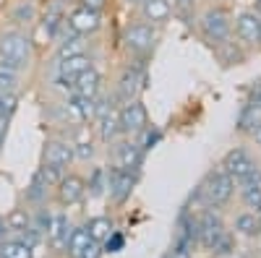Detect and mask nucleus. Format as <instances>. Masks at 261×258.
Masks as SVG:
<instances>
[{
  "mask_svg": "<svg viewBox=\"0 0 261 258\" xmlns=\"http://www.w3.org/2000/svg\"><path fill=\"white\" fill-rule=\"evenodd\" d=\"M71 222L68 217H65L63 211L53 214V224H50V232H47V238H50V245L55 250H65V245H68V238H71Z\"/></svg>",
  "mask_w": 261,
  "mask_h": 258,
  "instance_id": "20",
  "label": "nucleus"
},
{
  "mask_svg": "<svg viewBox=\"0 0 261 258\" xmlns=\"http://www.w3.org/2000/svg\"><path fill=\"white\" fill-rule=\"evenodd\" d=\"M105 172H107V196H110V201L115 206H123L139 183V172H125L115 164L105 167Z\"/></svg>",
  "mask_w": 261,
  "mask_h": 258,
  "instance_id": "7",
  "label": "nucleus"
},
{
  "mask_svg": "<svg viewBox=\"0 0 261 258\" xmlns=\"http://www.w3.org/2000/svg\"><path fill=\"white\" fill-rule=\"evenodd\" d=\"M248 102L251 104H256L258 110H261V81H256L251 89H248Z\"/></svg>",
  "mask_w": 261,
  "mask_h": 258,
  "instance_id": "42",
  "label": "nucleus"
},
{
  "mask_svg": "<svg viewBox=\"0 0 261 258\" xmlns=\"http://www.w3.org/2000/svg\"><path fill=\"white\" fill-rule=\"evenodd\" d=\"M107 3H110V0H79V6L92 8V11H105V8H107Z\"/></svg>",
  "mask_w": 261,
  "mask_h": 258,
  "instance_id": "43",
  "label": "nucleus"
},
{
  "mask_svg": "<svg viewBox=\"0 0 261 258\" xmlns=\"http://www.w3.org/2000/svg\"><path fill=\"white\" fill-rule=\"evenodd\" d=\"M32 60V39L21 29L0 32V66L24 71Z\"/></svg>",
  "mask_w": 261,
  "mask_h": 258,
  "instance_id": "2",
  "label": "nucleus"
},
{
  "mask_svg": "<svg viewBox=\"0 0 261 258\" xmlns=\"http://www.w3.org/2000/svg\"><path fill=\"white\" fill-rule=\"evenodd\" d=\"M47 193H50V185L42 180L39 172H34L32 180H29V185H27V193H24L27 204L34 206V209H37V206H45V204H47Z\"/></svg>",
  "mask_w": 261,
  "mask_h": 258,
  "instance_id": "21",
  "label": "nucleus"
},
{
  "mask_svg": "<svg viewBox=\"0 0 261 258\" xmlns=\"http://www.w3.org/2000/svg\"><path fill=\"white\" fill-rule=\"evenodd\" d=\"M232 193H235V183L230 180L227 172L220 167V169L206 172V178L201 180L199 190H196V196H199L209 209H220V206L230 204Z\"/></svg>",
  "mask_w": 261,
  "mask_h": 258,
  "instance_id": "6",
  "label": "nucleus"
},
{
  "mask_svg": "<svg viewBox=\"0 0 261 258\" xmlns=\"http://www.w3.org/2000/svg\"><path fill=\"white\" fill-rule=\"evenodd\" d=\"M97 133H99V141H105V144H113L123 136L120 133V120H118V107H110L105 115L97 118Z\"/></svg>",
  "mask_w": 261,
  "mask_h": 258,
  "instance_id": "19",
  "label": "nucleus"
},
{
  "mask_svg": "<svg viewBox=\"0 0 261 258\" xmlns=\"http://www.w3.org/2000/svg\"><path fill=\"white\" fill-rule=\"evenodd\" d=\"M256 214V219H258V230H261V211H253Z\"/></svg>",
  "mask_w": 261,
  "mask_h": 258,
  "instance_id": "49",
  "label": "nucleus"
},
{
  "mask_svg": "<svg viewBox=\"0 0 261 258\" xmlns=\"http://www.w3.org/2000/svg\"><path fill=\"white\" fill-rule=\"evenodd\" d=\"M139 8H141V18L146 21V24L157 26V29H162L167 21L172 18V6H170V0H144Z\"/></svg>",
  "mask_w": 261,
  "mask_h": 258,
  "instance_id": "16",
  "label": "nucleus"
},
{
  "mask_svg": "<svg viewBox=\"0 0 261 258\" xmlns=\"http://www.w3.org/2000/svg\"><path fill=\"white\" fill-rule=\"evenodd\" d=\"M18 78H21V71H13V68L0 66V92H16Z\"/></svg>",
  "mask_w": 261,
  "mask_h": 258,
  "instance_id": "37",
  "label": "nucleus"
},
{
  "mask_svg": "<svg viewBox=\"0 0 261 258\" xmlns=\"http://www.w3.org/2000/svg\"><path fill=\"white\" fill-rule=\"evenodd\" d=\"M92 68V58L81 52V55H71L65 60H58V86H63L65 92H73V81Z\"/></svg>",
  "mask_w": 261,
  "mask_h": 258,
  "instance_id": "14",
  "label": "nucleus"
},
{
  "mask_svg": "<svg viewBox=\"0 0 261 258\" xmlns=\"http://www.w3.org/2000/svg\"><path fill=\"white\" fill-rule=\"evenodd\" d=\"M86 196V180L76 172H65L63 180L55 185V201L60 206H76Z\"/></svg>",
  "mask_w": 261,
  "mask_h": 258,
  "instance_id": "13",
  "label": "nucleus"
},
{
  "mask_svg": "<svg viewBox=\"0 0 261 258\" xmlns=\"http://www.w3.org/2000/svg\"><path fill=\"white\" fill-rule=\"evenodd\" d=\"M123 248H125V238H123V235H120L118 230H115V232L110 235V238H107V240L102 243V250H105V253H120Z\"/></svg>",
  "mask_w": 261,
  "mask_h": 258,
  "instance_id": "39",
  "label": "nucleus"
},
{
  "mask_svg": "<svg viewBox=\"0 0 261 258\" xmlns=\"http://www.w3.org/2000/svg\"><path fill=\"white\" fill-rule=\"evenodd\" d=\"M118 120H120L123 136H136L139 131H144L149 125V110L141 99H134V102L118 107Z\"/></svg>",
  "mask_w": 261,
  "mask_h": 258,
  "instance_id": "9",
  "label": "nucleus"
},
{
  "mask_svg": "<svg viewBox=\"0 0 261 258\" xmlns=\"http://www.w3.org/2000/svg\"><path fill=\"white\" fill-rule=\"evenodd\" d=\"M157 42H160V29L146 24V21H130L123 29V50L128 52V58L149 60L154 55Z\"/></svg>",
  "mask_w": 261,
  "mask_h": 258,
  "instance_id": "1",
  "label": "nucleus"
},
{
  "mask_svg": "<svg viewBox=\"0 0 261 258\" xmlns=\"http://www.w3.org/2000/svg\"><path fill=\"white\" fill-rule=\"evenodd\" d=\"M212 250H214L217 255H227V253L232 250V235H230V232H225V235H222V238H220V240H217V245H214Z\"/></svg>",
  "mask_w": 261,
  "mask_h": 258,
  "instance_id": "40",
  "label": "nucleus"
},
{
  "mask_svg": "<svg viewBox=\"0 0 261 258\" xmlns=\"http://www.w3.org/2000/svg\"><path fill=\"white\" fill-rule=\"evenodd\" d=\"M167 258H191V250H178V248H172L167 253Z\"/></svg>",
  "mask_w": 261,
  "mask_h": 258,
  "instance_id": "45",
  "label": "nucleus"
},
{
  "mask_svg": "<svg viewBox=\"0 0 261 258\" xmlns=\"http://www.w3.org/2000/svg\"><path fill=\"white\" fill-rule=\"evenodd\" d=\"M241 196H243V204L248 209L261 211V180H253V183L241 185Z\"/></svg>",
  "mask_w": 261,
  "mask_h": 258,
  "instance_id": "32",
  "label": "nucleus"
},
{
  "mask_svg": "<svg viewBox=\"0 0 261 258\" xmlns=\"http://www.w3.org/2000/svg\"><path fill=\"white\" fill-rule=\"evenodd\" d=\"M89 232H86V227H73L71 230V238H68V245H65V253H68L71 258H76L86 245H89Z\"/></svg>",
  "mask_w": 261,
  "mask_h": 258,
  "instance_id": "30",
  "label": "nucleus"
},
{
  "mask_svg": "<svg viewBox=\"0 0 261 258\" xmlns=\"http://www.w3.org/2000/svg\"><path fill=\"white\" fill-rule=\"evenodd\" d=\"M225 232H227L225 222L220 219V214H214V211H204L201 217L196 219V243L206 250H212Z\"/></svg>",
  "mask_w": 261,
  "mask_h": 258,
  "instance_id": "11",
  "label": "nucleus"
},
{
  "mask_svg": "<svg viewBox=\"0 0 261 258\" xmlns=\"http://www.w3.org/2000/svg\"><path fill=\"white\" fill-rule=\"evenodd\" d=\"M3 144H6V141H0V154H3Z\"/></svg>",
  "mask_w": 261,
  "mask_h": 258,
  "instance_id": "51",
  "label": "nucleus"
},
{
  "mask_svg": "<svg viewBox=\"0 0 261 258\" xmlns=\"http://www.w3.org/2000/svg\"><path fill=\"white\" fill-rule=\"evenodd\" d=\"M84 227H86V232H89V238H92L94 243H105V240L115 232V222H113L110 217H92Z\"/></svg>",
  "mask_w": 261,
  "mask_h": 258,
  "instance_id": "22",
  "label": "nucleus"
},
{
  "mask_svg": "<svg viewBox=\"0 0 261 258\" xmlns=\"http://www.w3.org/2000/svg\"><path fill=\"white\" fill-rule=\"evenodd\" d=\"M71 146H73V157L76 159H81V162H89L92 157H94V141L92 138H76V141H71Z\"/></svg>",
  "mask_w": 261,
  "mask_h": 258,
  "instance_id": "35",
  "label": "nucleus"
},
{
  "mask_svg": "<svg viewBox=\"0 0 261 258\" xmlns=\"http://www.w3.org/2000/svg\"><path fill=\"white\" fill-rule=\"evenodd\" d=\"M86 193H89L92 198H99L107 193V172L105 167H94L89 172V180H86Z\"/></svg>",
  "mask_w": 261,
  "mask_h": 258,
  "instance_id": "27",
  "label": "nucleus"
},
{
  "mask_svg": "<svg viewBox=\"0 0 261 258\" xmlns=\"http://www.w3.org/2000/svg\"><path fill=\"white\" fill-rule=\"evenodd\" d=\"M65 8H63V0H53V3L47 6L45 11V18H42V29H45V34L50 39H58L60 29L65 26Z\"/></svg>",
  "mask_w": 261,
  "mask_h": 258,
  "instance_id": "18",
  "label": "nucleus"
},
{
  "mask_svg": "<svg viewBox=\"0 0 261 258\" xmlns=\"http://www.w3.org/2000/svg\"><path fill=\"white\" fill-rule=\"evenodd\" d=\"M214 52L220 55V60L225 63V66H232V63H235V66H238V63L243 60V52H241V50H232V42H230V39L225 42V45H220V47H214Z\"/></svg>",
  "mask_w": 261,
  "mask_h": 258,
  "instance_id": "36",
  "label": "nucleus"
},
{
  "mask_svg": "<svg viewBox=\"0 0 261 258\" xmlns=\"http://www.w3.org/2000/svg\"><path fill=\"white\" fill-rule=\"evenodd\" d=\"M130 138H134V141H136V146L146 154V152H151V149H154V146L162 141V131H160L157 125H151V123H149V125L144 128V131H139L136 136H130Z\"/></svg>",
  "mask_w": 261,
  "mask_h": 258,
  "instance_id": "25",
  "label": "nucleus"
},
{
  "mask_svg": "<svg viewBox=\"0 0 261 258\" xmlns=\"http://www.w3.org/2000/svg\"><path fill=\"white\" fill-rule=\"evenodd\" d=\"M50 224H53V211L45 209V206H37V209L32 211V230H37L42 238H47Z\"/></svg>",
  "mask_w": 261,
  "mask_h": 258,
  "instance_id": "33",
  "label": "nucleus"
},
{
  "mask_svg": "<svg viewBox=\"0 0 261 258\" xmlns=\"http://www.w3.org/2000/svg\"><path fill=\"white\" fill-rule=\"evenodd\" d=\"M227 175H230V180L241 188V185H246V183H253V180H261V167L256 164V159L251 157V152L246 146H235V149H230V152L222 157V164H220Z\"/></svg>",
  "mask_w": 261,
  "mask_h": 258,
  "instance_id": "4",
  "label": "nucleus"
},
{
  "mask_svg": "<svg viewBox=\"0 0 261 258\" xmlns=\"http://www.w3.org/2000/svg\"><path fill=\"white\" fill-rule=\"evenodd\" d=\"M235 232L246 235V238H256V235L261 232V230H258V219H256V214H253V211H243V214H238V217H235Z\"/></svg>",
  "mask_w": 261,
  "mask_h": 258,
  "instance_id": "31",
  "label": "nucleus"
},
{
  "mask_svg": "<svg viewBox=\"0 0 261 258\" xmlns=\"http://www.w3.org/2000/svg\"><path fill=\"white\" fill-rule=\"evenodd\" d=\"M6 227H8V232L21 235L24 230L32 227V211H27V209H13L8 217H6Z\"/></svg>",
  "mask_w": 261,
  "mask_h": 258,
  "instance_id": "26",
  "label": "nucleus"
},
{
  "mask_svg": "<svg viewBox=\"0 0 261 258\" xmlns=\"http://www.w3.org/2000/svg\"><path fill=\"white\" fill-rule=\"evenodd\" d=\"M258 123H261V110H258L256 104L246 102V104L241 107V112H238V120H235L238 131H241V133H251Z\"/></svg>",
  "mask_w": 261,
  "mask_h": 258,
  "instance_id": "23",
  "label": "nucleus"
},
{
  "mask_svg": "<svg viewBox=\"0 0 261 258\" xmlns=\"http://www.w3.org/2000/svg\"><path fill=\"white\" fill-rule=\"evenodd\" d=\"M172 13H175L178 21H183L186 26L196 24V0H170Z\"/></svg>",
  "mask_w": 261,
  "mask_h": 258,
  "instance_id": "29",
  "label": "nucleus"
},
{
  "mask_svg": "<svg viewBox=\"0 0 261 258\" xmlns=\"http://www.w3.org/2000/svg\"><path fill=\"white\" fill-rule=\"evenodd\" d=\"M196 26L209 47H220L232 34V18L225 8H206L201 18H196Z\"/></svg>",
  "mask_w": 261,
  "mask_h": 258,
  "instance_id": "5",
  "label": "nucleus"
},
{
  "mask_svg": "<svg viewBox=\"0 0 261 258\" xmlns=\"http://www.w3.org/2000/svg\"><path fill=\"white\" fill-rule=\"evenodd\" d=\"M113 146V164L125 169V172H141L144 167V152L136 146V141L130 136H120L118 141L110 144Z\"/></svg>",
  "mask_w": 261,
  "mask_h": 258,
  "instance_id": "8",
  "label": "nucleus"
},
{
  "mask_svg": "<svg viewBox=\"0 0 261 258\" xmlns=\"http://www.w3.org/2000/svg\"><path fill=\"white\" fill-rule=\"evenodd\" d=\"M99 92H102V73L92 66L89 71H84V73L73 81V92H71V94L84 97V99H94Z\"/></svg>",
  "mask_w": 261,
  "mask_h": 258,
  "instance_id": "17",
  "label": "nucleus"
},
{
  "mask_svg": "<svg viewBox=\"0 0 261 258\" xmlns=\"http://www.w3.org/2000/svg\"><path fill=\"white\" fill-rule=\"evenodd\" d=\"M251 138H253V141H256V144L261 146V123H258V125L253 128V131H251Z\"/></svg>",
  "mask_w": 261,
  "mask_h": 258,
  "instance_id": "46",
  "label": "nucleus"
},
{
  "mask_svg": "<svg viewBox=\"0 0 261 258\" xmlns=\"http://www.w3.org/2000/svg\"><path fill=\"white\" fill-rule=\"evenodd\" d=\"M16 110H18V94L16 92H0V115L13 118Z\"/></svg>",
  "mask_w": 261,
  "mask_h": 258,
  "instance_id": "38",
  "label": "nucleus"
},
{
  "mask_svg": "<svg viewBox=\"0 0 261 258\" xmlns=\"http://www.w3.org/2000/svg\"><path fill=\"white\" fill-rule=\"evenodd\" d=\"M235 37L241 39L243 47H256L261 42V13L256 11H241L232 21Z\"/></svg>",
  "mask_w": 261,
  "mask_h": 258,
  "instance_id": "12",
  "label": "nucleus"
},
{
  "mask_svg": "<svg viewBox=\"0 0 261 258\" xmlns=\"http://www.w3.org/2000/svg\"><path fill=\"white\" fill-rule=\"evenodd\" d=\"M8 125H11V118H8V115H0V141H6V136H8Z\"/></svg>",
  "mask_w": 261,
  "mask_h": 258,
  "instance_id": "44",
  "label": "nucleus"
},
{
  "mask_svg": "<svg viewBox=\"0 0 261 258\" xmlns=\"http://www.w3.org/2000/svg\"><path fill=\"white\" fill-rule=\"evenodd\" d=\"M102 253H105V250H102V243L89 240V245H86V248H84V250H81L76 258H102Z\"/></svg>",
  "mask_w": 261,
  "mask_h": 258,
  "instance_id": "41",
  "label": "nucleus"
},
{
  "mask_svg": "<svg viewBox=\"0 0 261 258\" xmlns=\"http://www.w3.org/2000/svg\"><path fill=\"white\" fill-rule=\"evenodd\" d=\"M0 258H34V248L18 238H8L0 243Z\"/></svg>",
  "mask_w": 261,
  "mask_h": 258,
  "instance_id": "24",
  "label": "nucleus"
},
{
  "mask_svg": "<svg viewBox=\"0 0 261 258\" xmlns=\"http://www.w3.org/2000/svg\"><path fill=\"white\" fill-rule=\"evenodd\" d=\"M34 18H37V8H34L32 0H21V3H16L13 11H11V21L18 26H29Z\"/></svg>",
  "mask_w": 261,
  "mask_h": 258,
  "instance_id": "28",
  "label": "nucleus"
},
{
  "mask_svg": "<svg viewBox=\"0 0 261 258\" xmlns=\"http://www.w3.org/2000/svg\"><path fill=\"white\" fill-rule=\"evenodd\" d=\"M65 24H68L71 32H76L79 37H92V34H97L102 29L105 16H102V11H92V8L76 6L68 16H65Z\"/></svg>",
  "mask_w": 261,
  "mask_h": 258,
  "instance_id": "10",
  "label": "nucleus"
},
{
  "mask_svg": "<svg viewBox=\"0 0 261 258\" xmlns=\"http://www.w3.org/2000/svg\"><path fill=\"white\" fill-rule=\"evenodd\" d=\"M258 45H261V42H258Z\"/></svg>",
  "mask_w": 261,
  "mask_h": 258,
  "instance_id": "52",
  "label": "nucleus"
},
{
  "mask_svg": "<svg viewBox=\"0 0 261 258\" xmlns=\"http://www.w3.org/2000/svg\"><path fill=\"white\" fill-rule=\"evenodd\" d=\"M73 146L71 141H63V138H47L45 146H42V162L47 164H58L63 169H68L73 164Z\"/></svg>",
  "mask_w": 261,
  "mask_h": 258,
  "instance_id": "15",
  "label": "nucleus"
},
{
  "mask_svg": "<svg viewBox=\"0 0 261 258\" xmlns=\"http://www.w3.org/2000/svg\"><path fill=\"white\" fill-rule=\"evenodd\" d=\"M37 172H39L42 180H45L50 188H55V185L63 180V175H65V169H63V167H58V164H47V162H42V164L37 167Z\"/></svg>",
  "mask_w": 261,
  "mask_h": 258,
  "instance_id": "34",
  "label": "nucleus"
},
{
  "mask_svg": "<svg viewBox=\"0 0 261 258\" xmlns=\"http://www.w3.org/2000/svg\"><path fill=\"white\" fill-rule=\"evenodd\" d=\"M125 3H128V6H141L144 0H125Z\"/></svg>",
  "mask_w": 261,
  "mask_h": 258,
  "instance_id": "48",
  "label": "nucleus"
},
{
  "mask_svg": "<svg viewBox=\"0 0 261 258\" xmlns=\"http://www.w3.org/2000/svg\"><path fill=\"white\" fill-rule=\"evenodd\" d=\"M130 60H134V63H128V66L123 68V73L118 76V83H115V92H113L115 107L139 99L141 92L146 89V81H149L146 60H139V58H130Z\"/></svg>",
  "mask_w": 261,
  "mask_h": 258,
  "instance_id": "3",
  "label": "nucleus"
},
{
  "mask_svg": "<svg viewBox=\"0 0 261 258\" xmlns=\"http://www.w3.org/2000/svg\"><path fill=\"white\" fill-rule=\"evenodd\" d=\"M6 235H8V227H6V219H3V217H0V243H3V240H6Z\"/></svg>",
  "mask_w": 261,
  "mask_h": 258,
  "instance_id": "47",
  "label": "nucleus"
},
{
  "mask_svg": "<svg viewBox=\"0 0 261 258\" xmlns=\"http://www.w3.org/2000/svg\"><path fill=\"white\" fill-rule=\"evenodd\" d=\"M261 11V0H256V13Z\"/></svg>",
  "mask_w": 261,
  "mask_h": 258,
  "instance_id": "50",
  "label": "nucleus"
}]
</instances>
